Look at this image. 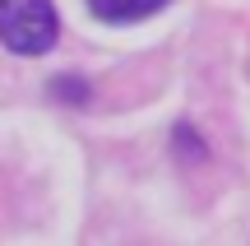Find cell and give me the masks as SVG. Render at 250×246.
Listing matches in <instances>:
<instances>
[{"instance_id":"cell-1","label":"cell","mask_w":250,"mask_h":246,"mask_svg":"<svg viewBox=\"0 0 250 246\" xmlns=\"http://www.w3.org/2000/svg\"><path fill=\"white\" fill-rule=\"evenodd\" d=\"M0 42L9 56H46L61 42V14L51 0H0Z\"/></svg>"},{"instance_id":"cell-2","label":"cell","mask_w":250,"mask_h":246,"mask_svg":"<svg viewBox=\"0 0 250 246\" xmlns=\"http://www.w3.org/2000/svg\"><path fill=\"white\" fill-rule=\"evenodd\" d=\"M158 9H167V0H88V14L102 23H139Z\"/></svg>"},{"instance_id":"cell-3","label":"cell","mask_w":250,"mask_h":246,"mask_svg":"<svg viewBox=\"0 0 250 246\" xmlns=\"http://www.w3.org/2000/svg\"><path fill=\"white\" fill-rule=\"evenodd\" d=\"M51 98L56 102H70V107H83V102H88V79L61 74V79H51Z\"/></svg>"}]
</instances>
